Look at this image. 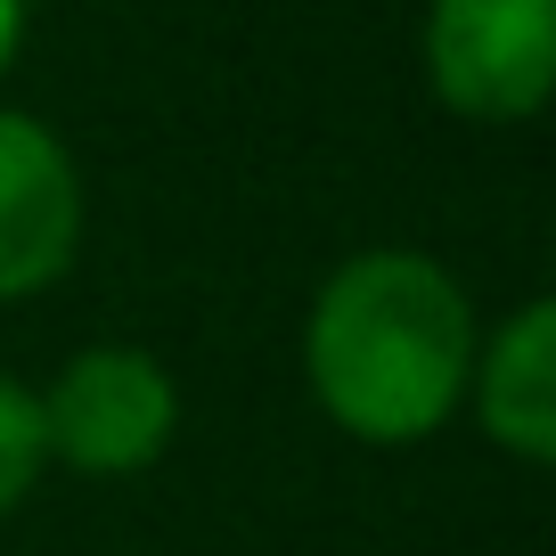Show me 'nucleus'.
<instances>
[{
  "label": "nucleus",
  "instance_id": "f257e3e1",
  "mask_svg": "<svg viewBox=\"0 0 556 556\" xmlns=\"http://www.w3.org/2000/svg\"><path fill=\"white\" fill-rule=\"evenodd\" d=\"M483 344L467 278L426 245H361L303 303V393L361 451H417L467 409Z\"/></svg>",
  "mask_w": 556,
  "mask_h": 556
},
{
  "label": "nucleus",
  "instance_id": "f03ea898",
  "mask_svg": "<svg viewBox=\"0 0 556 556\" xmlns=\"http://www.w3.org/2000/svg\"><path fill=\"white\" fill-rule=\"evenodd\" d=\"M41 458L90 483H131L180 442V377L148 344H83L34 384Z\"/></svg>",
  "mask_w": 556,
  "mask_h": 556
},
{
  "label": "nucleus",
  "instance_id": "7ed1b4c3",
  "mask_svg": "<svg viewBox=\"0 0 556 556\" xmlns=\"http://www.w3.org/2000/svg\"><path fill=\"white\" fill-rule=\"evenodd\" d=\"M417 66L458 123H532L556 99V0H426Z\"/></svg>",
  "mask_w": 556,
  "mask_h": 556
},
{
  "label": "nucleus",
  "instance_id": "20e7f679",
  "mask_svg": "<svg viewBox=\"0 0 556 556\" xmlns=\"http://www.w3.org/2000/svg\"><path fill=\"white\" fill-rule=\"evenodd\" d=\"M90 238V189L66 131L0 99V303H41L74 278Z\"/></svg>",
  "mask_w": 556,
  "mask_h": 556
},
{
  "label": "nucleus",
  "instance_id": "39448f33",
  "mask_svg": "<svg viewBox=\"0 0 556 556\" xmlns=\"http://www.w3.org/2000/svg\"><path fill=\"white\" fill-rule=\"evenodd\" d=\"M475 434L516 467H556V303L523 295L516 312H500L475 344L467 368V409Z\"/></svg>",
  "mask_w": 556,
  "mask_h": 556
},
{
  "label": "nucleus",
  "instance_id": "423d86ee",
  "mask_svg": "<svg viewBox=\"0 0 556 556\" xmlns=\"http://www.w3.org/2000/svg\"><path fill=\"white\" fill-rule=\"evenodd\" d=\"M41 475H50V458H41V409H34V384L0 368V523L17 516L25 500H34Z\"/></svg>",
  "mask_w": 556,
  "mask_h": 556
},
{
  "label": "nucleus",
  "instance_id": "0eeeda50",
  "mask_svg": "<svg viewBox=\"0 0 556 556\" xmlns=\"http://www.w3.org/2000/svg\"><path fill=\"white\" fill-rule=\"evenodd\" d=\"M25 34H34V0H0V83L25 58Z\"/></svg>",
  "mask_w": 556,
  "mask_h": 556
}]
</instances>
